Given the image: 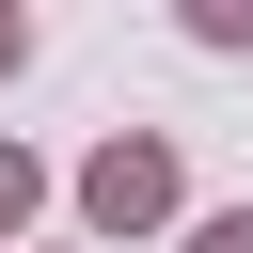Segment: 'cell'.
Masks as SVG:
<instances>
[{
    "label": "cell",
    "instance_id": "cell-1",
    "mask_svg": "<svg viewBox=\"0 0 253 253\" xmlns=\"http://www.w3.org/2000/svg\"><path fill=\"white\" fill-rule=\"evenodd\" d=\"M79 221H95V237H158V221H174V142L111 126V142L79 158Z\"/></svg>",
    "mask_w": 253,
    "mask_h": 253
},
{
    "label": "cell",
    "instance_id": "cell-2",
    "mask_svg": "<svg viewBox=\"0 0 253 253\" xmlns=\"http://www.w3.org/2000/svg\"><path fill=\"white\" fill-rule=\"evenodd\" d=\"M190 16V47H253V0H174Z\"/></svg>",
    "mask_w": 253,
    "mask_h": 253
},
{
    "label": "cell",
    "instance_id": "cell-3",
    "mask_svg": "<svg viewBox=\"0 0 253 253\" xmlns=\"http://www.w3.org/2000/svg\"><path fill=\"white\" fill-rule=\"evenodd\" d=\"M32 206H47V174H32V158H16V142H0V237H16V221H32Z\"/></svg>",
    "mask_w": 253,
    "mask_h": 253
},
{
    "label": "cell",
    "instance_id": "cell-4",
    "mask_svg": "<svg viewBox=\"0 0 253 253\" xmlns=\"http://www.w3.org/2000/svg\"><path fill=\"white\" fill-rule=\"evenodd\" d=\"M190 253H253V206H206V221H190Z\"/></svg>",
    "mask_w": 253,
    "mask_h": 253
},
{
    "label": "cell",
    "instance_id": "cell-5",
    "mask_svg": "<svg viewBox=\"0 0 253 253\" xmlns=\"http://www.w3.org/2000/svg\"><path fill=\"white\" fill-rule=\"evenodd\" d=\"M16 63H32V0H0V79H16Z\"/></svg>",
    "mask_w": 253,
    "mask_h": 253
}]
</instances>
